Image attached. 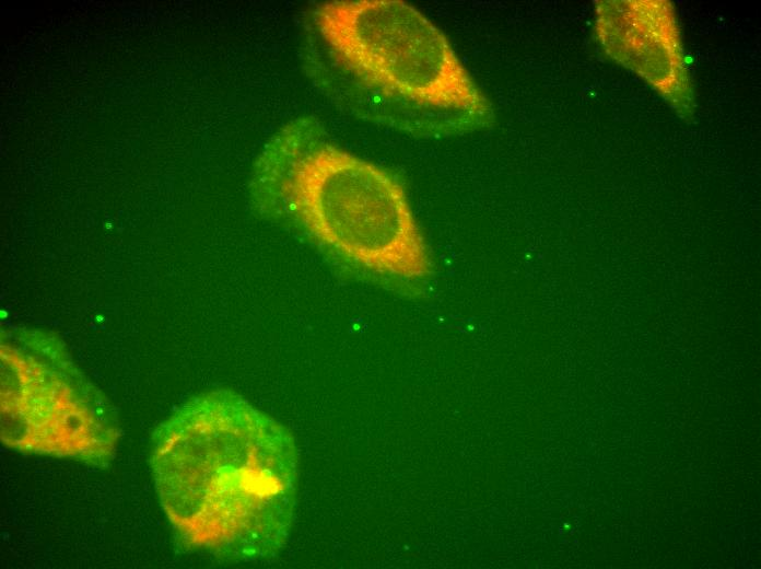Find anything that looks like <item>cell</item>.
Instances as JSON below:
<instances>
[{"label":"cell","instance_id":"2","mask_svg":"<svg viewBox=\"0 0 761 569\" xmlns=\"http://www.w3.org/2000/svg\"><path fill=\"white\" fill-rule=\"evenodd\" d=\"M260 210L373 275L417 281L432 259L407 193L382 166L325 137L313 118L279 128L254 165Z\"/></svg>","mask_w":761,"mask_h":569},{"label":"cell","instance_id":"3","mask_svg":"<svg viewBox=\"0 0 761 569\" xmlns=\"http://www.w3.org/2000/svg\"><path fill=\"white\" fill-rule=\"evenodd\" d=\"M313 27L331 61L386 97L484 117L490 104L445 34L401 0L316 4Z\"/></svg>","mask_w":761,"mask_h":569},{"label":"cell","instance_id":"1","mask_svg":"<svg viewBox=\"0 0 761 569\" xmlns=\"http://www.w3.org/2000/svg\"><path fill=\"white\" fill-rule=\"evenodd\" d=\"M161 504L189 548L261 560L285 544L298 483L296 448L278 421L241 396L195 397L152 440Z\"/></svg>","mask_w":761,"mask_h":569},{"label":"cell","instance_id":"4","mask_svg":"<svg viewBox=\"0 0 761 569\" xmlns=\"http://www.w3.org/2000/svg\"><path fill=\"white\" fill-rule=\"evenodd\" d=\"M17 381L2 383L1 439L11 448L104 465L112 460L118 428L113 415L92 404L54 372L20 360ZM37 368V364H35Z\"/></svg>","mask_w":761,"mask_h":569}]
</instances>
